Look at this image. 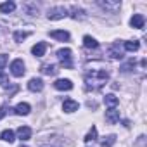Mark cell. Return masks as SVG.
Returning <instances> with one entry per match:
<instances>
[{"mask_svg":"<svg viewBox=\"0 0 147 147\" xmlns=\"http://www.w3.org/2000/svg\"><path fill=\"white\" fill-rule=\"evenodd\" d=\"M109 80V71L100 67V69H88L85 73V85L88 90H99L102 88Z\"/></svg>","mask_w":147,"mask_h":147,"instance_id":"cell-1","label":"cell"},{"mask_svg":"<svg viewBox=\"0 0 147 147\" xmlns=\"http://www.w3.org/2000/svg\"><path fill=\"white\" fill-rule=\"evenodd\" d=\"M57 57H59L61 64L66 69L73 67V52H71V49H61V50H57Z\"/></svg>","mask_w":147,"mask_h":147,"instance_id":"cell-2","label":"cell"},{"mask_svg":"<svg viewBox=\"0 0 147 147\" xmlns=\"http://www.w3.org/2000/svg\"><path fill=\"white\" fill-rule=\"evenodd\" d=\"M66 16H67V9L62 7V5L52 7V9L49 11V14H47V18H49L50 21H59V19H64Z\"/></svg>","mask_w":147,"mask_h":147,"instance_id":"cell-3","label":"cell"},{"mask_svg":"<svg viewBox=\"0 0 147 147\" xmlns=\"http://www.w3.org/2000/svg\"><path fill=\"white\" fill-rule=\"evenodd\" d=\"M24 62L21 61V59H16V61H12V64H11V73H12V75L14 76H23L24 75Z\"/></svg>","mask_w":147,"mask_h":147,"instance_id":"cell-4","label":"cell"},{"mask_svg":"<svg viewBox=\"0 0 147 147\" xmlns=\"http://www.w3.org/2000/svg\"><path fill=\"white\" fill-rule=\"evenodd\" d=\"M106 121H107L109 125H116V123L119 121V111H118L116 107H109V109L106 111Z\"/></svg>","mask_w":147,"mask_h":147,"instance_id":"cell-5","label":"cell"},{"mask_svg":"<svg viewBox=\"0 0 147 147\" xmlns=\"http://www.w3.org/2000/svg\"><path fill=\"white\" fill-rule=\"evenodd\" d=\"M144 24H145V19H144V16H142V14H133V18L130 19V26H131V28L142 30V28H144Z\"/></svg>","mask_w":147,"mask_h":147,"instance_id":"cell-6","label":"cell"},{"mask_svg":"<svg viewBox=\"0 0 147 147\" xmlns=\"http://www.w3.org/2000/svg\"><path fill=\"white\" fill-rule=\"evenodd\" d=\"M50 38L59 40V42H67L69 40V33L64 31V30H54V31H50Z\"/></svg>","mask_w":147,"mask_h":147,"instance_id":"cell-7","label":"cell"},{"mask_svg":"<svg viewBox=\"0 0 147 147\" xmlns=\"http://www.w3.org/2000/svg\"><path fill=\"white\" fill-rule=\"evenodd\" d=\"M78 107H80V104L76 100H73V99H66L64 104H62V109L66 113H75V111H78Z\"/></svg>","mask_w":147,"mask_h":147,"instance_id":"cell-8","label":"cell"},{"mask_svg":"<svg viewBox=\"0 0 147 147\" xmlns=\"http://www.w3.org/2000/svg\"><path fill=\"white\" fill-rule=\"evenodd\" d=\"M123 49L119 47V43H113L111 47H109V55L113 57V59H123Z\"/></svg>","mask_w":147,"mask_h":147,"instance_id":"cell-9","label":"cell"},{"mask_svg":"<svg viewBox=\"0 0 147 147\" xmlns=\"http://www.w3.org/2000/svg\"><path fill=\"white\" fill-rule=\"evenodd\" d=\"M28 88H30L31 92H40V90L43 88V82H42L40 78H31V80L28 82Z\"/></svg>","mask_w":147,"mask_h":147,"instance_id":"cell-10","label":"cell"},{"mask_svg":"<svg viewBox=\"0 0 147 147\" xmlns=\"http://www.w3.org/2000/svg\"><path fill=\"white\" fill-rule=\"evenodd\" d=\"M30 111H31V106L26 104V102H21L14 107V113L19 114V116H26V114H30Z\"/></svg>","mask_w":147,"mask_h":147,"instance_id":"cell-11","label":"cell"},{"mask_svg":"<svg viewBox=\"0 0 147 147\" xmlns=\"http://www.w3.org/2000/svg\"><path fill=\"white\" fill-rule=\"evenodd\" d=\"M45 50H47V43H45V42H40V43L33 45V49H31L33 55H36V57H42V55L45 54Z\"/></svg>","mask_w":147,"mask_h":147,"instance_id":"cell-12","label":"cell"},{"mask_svg":"<svg viewBox=\"0 0 147 147\" xmlns=\"http://www.w3.org/2000/svg\"><path fill=\"white\" fill-rule=\"evenodd\" d=\"M54 87L57 88V90H71L73 88V83H71V80H57L55 83H54Z\"/></svg>","mask_w":147,"mask_h":147,"instance_id":"cell-13","label":"cell"},{"mask_svg":"<svg viewBox=\"0 0 147 147\" xmlns=\"http://www.w3.org/2000/svg\"><path fill=\"white\" fill-rule=\"evenodd\" d=\"M18 137L21 140H30L31 138V128L30 126H19L18 128Z\"/></svg>","mask_w":147,"mask_h":147,"instance_id":"cell-14","label":"cell"},{"mask_svg":"<svg viewBox=\"0 0 147 147\" xmlns=\"http://www.w3.org/2000/svg\"><path fill=\"white\" fill-rule=\"evenodd\" d=\"M83 45L87 47V49H97L99 47V42L95 40V38H92V36H83Z\"/></svg>","mask_w":147,"mask_h":147,"instance_id":"cell-15","label":"cell"},{"mask_svg":"<svg viewBox=\"0 0 147 147\" xmlns=\"http://www.w3.org/2000/svg\"><path fill=\"white\" fill-rule=\"evenodd\" d=\"M0 138H2L4 142H9V144L16 140V137H14V131H12V130H4L2 133H0Z\"/></svg>","mask_w":147,"mask_h":147,"instance_id":"cell-16","label":"cell"},{"mask_svg":"<svg viewBox=\"0 0 147 147\" xmlns=\"http://www.w3.org/2000/svg\"><path fill=\"white\" fill-rule=\"evenodd\" d=\"M57 71H59V69H57L54 64H43V66H42V73H43V75H49V76H50V75H57Z\"/></svg>","mask_w":147,"mask_h":147,"instance_id":"cell-17","label":"cell"},{"mask_svg":"<svg viewBox=\"0 0 147 147\" xmlns=\"http://www.w3.org/2000/svg\"><path fill=\"white\" fill-rule=\"evenodd\" d=\"M104 102L109 106V107H116L118 104H119V99L116 97V95H113V94H109V95H106L104 97Z\"/></svg>","mask_w":147,"mask_h":147,"instance_id":"cell-18","label":"cell"},{"mask_svg":"<svg viewBox=\"0 0 147 147\" xmlns=\"http://www.w3.org/2000/svg\"><path fill=\"white\" fill-rule=\"evenodd\" d=\"M16 9V4L14 2H4V4H0V11H2L4 14H9Z\"/></svg>","mask_w":147,"mask_h":147,"instance_id":"cell-19","label":"cell"},{"mask_svg":"<svg viewBox=\"0 0 147 147\" xmlns=\"http://www.w3.org/2000/svg\"><path fill=\"white\" fill-rule=\"evenodd\" d=\"M125 50H128V52H137L138 50V47H140V43L137 42V40H133V42H125Z\"/></svg>","mask_w":147,"mask_h":147,"instance_id":"cell-20","label":"cell"},{"mask_svg":"<svg viewBox=\"0 0 147 147\" xmlns=\"http://www.w3.org/2000/svg\"><path fill=\"white\" fill-rule=\"evenodd\" d=\"M73 14H71V18L73 19H85L87 16H85V11H82V9H78V7H73V11H71Z\"/></svg>","mask_w":147,"mask_h":147,"instance_id":"cell-21","label":"cell"},{"mask_svg":"<svg viewBox=\"0 0 147 147\" xmlns=\"http://www.w3.org/2000/svg\"><path fill=\"white\" fill-rule=\"evenodd\" d=\"M114 142H116V135H107V137H104V140L100 144H102V147H113Z\"/></svg>","mask_w":147,"mask_h":147,"instance_id":"cell-22","label":"cell"},{"mask_svg":"<svg viewBox=\"0 0 147 147\" xmlns=\"http://www.w3.org/2000/svg\"><path fill=\"white\" fill-rule=\"evenodd\" d=\"M97 138V128L95 126H92L90 128V131L87 133V137H85V142H94Z\"/></svg>","mask_w":147,"mask_h":147,"instance_id":"cell-23","label":"cell"},{"mask_svg":"<svg viewBox=\"0 0 147 147\" xmlns=\"http://www.w3.org/2000/svg\"><path fill=\"white\" fill-rule=\"evenodd\" d=\"M99 5L104 7V9H118L119 2H99Z\"/></svg>","mask_w":147,"mask_h":147,"instance_id":"cell-24","label":"cell"},{"mask_svg":"<svg viewBox=\"0 0 147 147\" xmlns=\"http://www.w3.org/2000/svg\"><path fill=\"white\" fill-rule=\"evenodd\" d=\"M28 36H30L28 31H16V33H14V40H16V42H23V40L28 38Z\"/></svg>","mask_w":147,"mask_h":147,"instance_id":"cell-25","label":"cell"},{"mask_svg":"<svg viewBox=\"0 0 147 147\" xmlns=\"http://www.w3.org/2000/svg\"><path fill=\"white\" fill-rule=\"evenodd\" d=\"M11 82H9V76L5 75V73H2V71H0V85H2V87H7Z\"/></svg>","mask_w":147,"mask_h":147,"instance_id":"cell-26","label":"cell"},{"mask_svg":"<svg viewBox=\"0 0 147 147\" xmlns=\"http://www.w3.org/2000/svg\"><path fill=\"white\" fill-rule=\"evenodd\" d=\"M7 61H9V57H7L5 54H0V69H4V67H5Z\"/></svg>","mask_w":147,"mask_h":147,"instance_id":"cell-27","label":"cell"},{"mask_svg":"<svg viewBox=\"0 0 147 147\" xmlns=\"http://www.w3.org/2000/svg\"><path fill=\"white\" fill-rule=\"evenodd\" d=\"M5 114H7V107H0V119H2Z\"/></svg>","mask_w":147,"mask_h":147,"instance_id":"cell-28","label":"cell"},{"mask_svg":"<svg viewBox=\"0 0 147 147\" xmlns=\"http://www.w3.org/2000/svg\"><path fill=\"white\" fill-rule=\"evenodd\" d=\"M21 147H28V145H23V144H21Z\"/></svg>","mask_w":147,"mask_h":147,"instance_id":"cell-29","label":"cell"}]
</instances>
